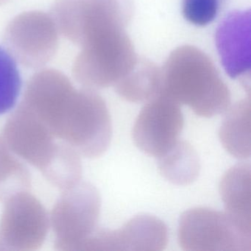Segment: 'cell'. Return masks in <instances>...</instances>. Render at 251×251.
I'll return each mask as SVG.
<instances>
[{
	"label": "cell",
	"mask_w": 251,
	"mask_h": 251,
	"mask_svg": "<svg viewBox=\"0 0 251 251\" xmlns=\"http://www.w3.org/2000/svg\"><path fill=\"white\" fill-rule=\"evenodd\" d=\"M227 111L219 132L222 145L235 158L246 159L251 155V100H242Z\"/></svg>",
	"instance_id": "4fadbf2b"
},
{
	"label": "cell",
	"mask_w": 251,
	"mask_h": 251,
	"mask_svg": "<svg viewBox=\"0 0 251 251\" xmlns=\"http://www.w3.org/2000/svg\"><path fill=\"white\" fill-rule=\"evenodd\" d=\"M126 30H104L80 47L73 73L83 87L96 90L114 86L136 65L139 57Z\"/></svg>",
	"instance_id": "3957f363"
},
{
	"label": "cell",
	"mask_w": 251,
	"mask_h": 251,
	"mask_svg": "<svg viewBox=\"0 0 251 251\" xmlns=\"http://www.w3.org/2000/svg\"><path fill=\"white\" fill-rule=\"evenodd\" d=\"M11 154V150L7 146L3 139H0V173L3 170Z\"/></svg>",
	"instance_id": "ac0fdd59"
},
{
	"label": "cell",
	"mask_w": 251,
	"mask_h": 251,
	"mask_svg": "<svg viewBox=\"0 0 251 251\" xmlns=\"http://www.w3.org/2000/svg\"><path fill=\"white\" fill-rule=\"evenodd\" d=\"M8 1H9V0H0V5L6 3Z\"/></svg>",
	"instance_id": "d6986e66"
},
{
	"label": "cell",
	"mask_w": 251,
	"mask_h": 251,
	"mask_svg": "<svg viewBox=\"0 0 251 251\" xmlns=\"http://www.w3.org/2000/svg\"><path fill=\"white\" fill-rule=\"evenodd\" d=\"M3 140L11 152L34 166L45 177L73 149L57 141L35 113L23 102L7 121Z\"/></svg>",
	"instance_id": "5b68a950"
},
{
	"label": "cell",
	"mask_w": 251,
	"mask_h": 251,
	"mask_svg": "<svg viewBox=\"0 0 251 251\" xmlns=\"http://www.w3.org/2000/svg\"><path fill=\"white\" fill-rule=\"evenodd\" d=\"M183 126L180 105L159 94L141 110L132 136L142 152L158 158L177 143Z\"/></svg>",
	"instance_id": "ba28073f"
},
{
	"label": "cell",
	"mask_w": 251,
	"mask_h": 251,
	"mask_svg": "<svg viewBox=\"0 0 251 251\" xmlns=\"http://www.w3.org/2000/svg\"><path fill=\"white\" fill-rule=\"evenodd\" d=\"M162 72L160 94L186 105L200 117H212L227 111L230 93L211 58L193 46L173 51Z\"/></svg>",
	"instance_id": "7a4b0ae2"
},
{
	"label": "cell",
	"mask_w": 251,
	"mask_h": 251,
	"mask_svg": "<svg viewBox=\"0 0 251 251\" xmlns=\"http://www.w3.org/2000/svg\"><path fill=\"white\" fill-rule=\"evenodd\" d=\"M167 243L166 225L155 216L139 214L118 230L97 229L89 248L91 251H160Z\"/></svg>",
	"instance_id": "30bf717a"
},
{
	"label": "cell",
	"mask_w": 251,
	"mask_h": 251,
	"mask_svg": "<svg viewBox=\"0 0 251 251\" xmlns=\"http://www.w3.org/2000/svg\"><path fill=\"white\" fill-rule=\"evenodd\" d=\"M228 0H183L182 12L191 24L203 27L212 23Z\"/></svg>",
	"instance_id": "e0dca14e"
},
{
	"label": "cell",
	"mask_w": 251,
	"mask_h": 251,
	"mask_svg": "<svg viewBox=\"0 0 251 251\" xmlns=\"http://www.w3.org/2000/svg\"><path fill=\"white\" fill-rule=\"evenodd\" d=\"M162 84V72L152 61L139 58L131 71L114 88L126 100L132 102H148L159 95Z\"/></svg>",
	"instance_id": "5bb4252c"
},
{
	"label": "cell",
	"mask_w": 251,
	"mask_h": 251,
	"mask_svg": "<svg viewBox=\"0 0 251 251\" xmlns=\"http://www.w3.org/2000/svg\"><path fill=\"white\" fill-rule=\"evenodd\" d=\"M216 43L223 67L232 78L249 73L251 68V13L234 11L220 24Z\"/></svg>",
	"instance_id": "8fae6325"
},
{
	"label": "cell",
	"mask_w": 251,
	"mask_h": 251,
	"mask_svg": "<svg viewBox=\"0 0 251 251\" xmlns=\"http://www.w3.org/2000/svg\"><path fill=\"white\" fill-rule=\"evenodd\" d=\"M23 103L45 125L53 137L80 156L103 155L112 137L105 100L93 89H77L61 72L46 69L27 83Z\"/></svg>",
	"instance_id": "6da1fadb"
},
{
	"label": "cell",
	"mask_w": 251,
	"mask_h": 251,
	"mask_svg": "<svg viewBox=\"0 0 251 251\" xmlns=\"http://www.w3.org/2000/svg\"><path fill=\"white\" fill-rule=\"evenodd\" d=\"M5 203L0 220V243L13 250L39 249L49 229L43 205L27 192L11 197Z\"/></svg>",
	"instance_id": "9c48e42d"
},
{
	"label": "cell",
	"mask_w": 251,
	"mask_h": 251,
	"mask_svg": "<svg viewBox=\"0 0 251 251\" xmlns=\"http://www.w3.org/2000/svg\"><path fill=\"white\" fill-rule=\"evenodd\" d=\"M3 44L7 52L22 65L41 68L58 50V28L52 17L45 13H23L8 24Z\"/></svg>",
	"instance_id": "52a82bcc"
},
{
	"label": "cell",
	"mask_w": 251,
	"mask_h": 251,
	"mask_svg": "<svg viewBox=\"0 0 251 251\" xmlns=\"http://www.w3.org/2000/svg\"><path fill=\"white\" fill-rule=\"evenodd\" d=\"M158 169L169 181L185 186L196 180L201 164L193 147L186 141L178 140L167 153L158 158Z\"/></svg>",
	"instance_id": "9a60e30c"
},
{
	"label": "cell",
	"mask_w": 251,
	"mask_h": 251,
	"mask_svg": "<svg viewBox=\"0 0 251 251\" xmlns=\"http://www.w3.org/2000/svg\"><path fill=\"white\" fill-rule=\"evenodd\" d=\"M100 208V195L91 183L79 182L64 190L51 213L55 249L80 251L97 229Z\"/></svg>",
	"instance_id": "277c9868"
},
{
	"label": "cell",
	"mask_w": 251,
	"mask_h": 251,
	"mask_svg": "<svg viewBox=\"0 0 251 251\" xmlns=\"http://www.w3.org/2000/svg\"><path fill=\"white\" fill-rule=\"evenodd\" d=\"M178 242L186 251H251V235L226 212L194 208L180 216Z\"/></svg>",
	"instance_id": "8992f818"
},
{
	"label": "cell",
	"mask_w": 251,
	"mask_h": 251,
	"mask_svg": "<svg viewBox=\"0 0 251 251\" xmlns=\"http://www.w3.org/2000/svg\"><path fill=\"white\" fill-rule=\"evenodd\" d=\"M220 193L228 217L251 235V166L240 163L229 169L220 184Z\"/></svg>",
	"instance_id": "7c38bea8"
},
{
	"label": "cell",
	"mask_w": 251,
	"mask_h": 251,
	"mask_svg": "<svg viewBox=\"0 0 251 251\" xmlns=\"http://www.w3.org/2000/svg\"><path fill=\"white\" fill-rule=\"evenodd\" d=\"M21 89V76L15 60L0 48V115L15 105Z\"/></svg>",
	"instance_id": "2e32d148"
}]
</instances>
